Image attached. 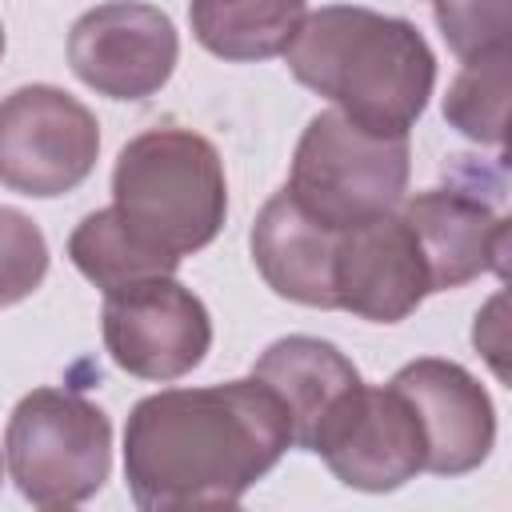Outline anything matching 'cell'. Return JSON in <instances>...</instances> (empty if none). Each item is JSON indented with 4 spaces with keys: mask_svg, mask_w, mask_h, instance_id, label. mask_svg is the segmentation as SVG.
Here are the masks:
<instances>
[{
    "mask_svg": "<svg viewBox=\"0 0 512 512\" xmlns=\"http://www.w3.org/2000/svg\"><path fill=\"white\" fill-rule=\"evenodd\" d=\"M292 448L284 404L256 376L160 388L124 424V480L144 512L232 508Z\"/></svg>",
    "mask_w": 512,
    "mask_h": 512,
    "instance_id": "6da1fadb",
    "label": "cell"
},
{
    "mask_svg": "<svg viewBox=\"0 0 512 512\" xmlns=\"http://www.w3.org/2000/svg\"><path fill=\"white\" fill-rule=\"evenodd\" d=\"M288 72L372 132H404L424 116L436 88V56L404 16L364 4L308 12L284 48Z\"/></svg>",
    "mask_w": 512,
    "mask_h": 512,
    "instance_id": "7a4b0ae2",
    "label": "cell"
},
{
    "mask_svg": "<svg viewBox=\"0 0 512 512\" xmlns=\"http://www.w3.org/2000/svg\"><path fill=\"white\" fill-rule=\"evenodd\" d=\"M112 208L144 244L172 260L208 248L228 216L216 144L176 124L132 136L112 168Z\"/></svg>",
    "mask_w": 512,
    "mask_h": 512,
    "instance_id": "3957f363",
    "label": "cell"
},
{
    "mask_svg": "<svg viewBox=\"0 0 512 512\" xmlns=\"http://www.w3.org/2000/svg\"><path fill=\"white\" fill-rule=\"evenodd\" d=\"M408 172L412 148L404 132H372L340 108H328L300 132L284 188L316 220L348 228L400 208Z\"/></svg>",
    "mask_w": 512,
    "mask_h": 512,
    "instance_id": "277c9868",
    "label": "cell"
},
{
    "mask_svg": "<svg viewBox=\"0 0 512 512\" xmlns=\"http://www.w3.org/2000/svg\"><path fill=\"white\" fill-rule=\"evenodd\" d=\"M4 464L36 508H76L112 472V420L80 392L32 388L8 416Z\"/></svg>",
    "mask_w": 512,
    "mask_h": 512,
    "instance_id": "5b68a950",
    "label": "cell"
},
{
    "mask_svg": "<svg viewBox=\"0 0 512 512\" xmlns=\"http://www.w3.org/2000/svg\"><path fill=\"white\" fill-rule=\"evenodd\" d=\"M100 156L96 116L56 84H24L0 100V184L52 200L80 188Z\"/></svg>",
    "mask_w": 512,
    "mask_h": 512,
    "instance_id": "8992f818",
    "label": "cell"
},
{
    "mask_svg": "<svg viewBox=\"0 0 512 512\" xmlns=\"http://www.w3.org/2000/svg\"><path fill=\"white\" fill-rule=\"evenodd\" d=\"M104 348L136 380H180L212 348V316L204 300L176 276H148L104 292Z\"/></svg>",
    "mask_w": 512,
    "mask_h": 512,
    "instance_id": "52a82bcc",
    "label": "cell"
},
{
    "mask_svg": "<svg viewBox=\"0 0 512 512\" xmlns=\"http://www.w3.org/2000/svg\"><path fill=\"white\" fill-rule=\"evenodd\" d=\"M328 472L356 492H396L424 472V432L412 404L388 384L348 388L320 420L312 448Z\"/></svg>",
    "mask_w": 512,
    "mask_h": 512,
    "instance_id": "ba28073f",
    "label": "cell"
},
{
    "mask_svg": "<svg viewBox=\"0 0 512 512\" xmlns=\"http://www.w3.org/2000/svg\"><path fill=\"white\" fill-rule=\"evenodd\" d=\"M180 56V36L168 12L144 0H108L88 8L68 32L72 72L108 100L156 96Z\"/></svg>",
    "mask_w": 512,
    "mask_h": 512,
    "instance_id": "9c48e42d",
    "label": "cell"
},
{
    "mask_svg": "<svg viewBox=\"0 0 512 512\" xmlns=\"http://www.w3.org/2000/svg\"><path fill=\"white\" fill-rule=\"evenodd\" d=\"M428 292V264L400 208L340 228L332 256L336 308L372 324H396L412 316Z\"/></svg>",
    "mask_w": 512,
    "mask_h": 512,
    "instance_id": "30bf717a",
    "label": "cell"
},
{
    "mask_svg": "<svg viewBox=\"0 0 512 512\" xmlns=\"http://www.w3.org/2000/svg\"><path fill=\"white\" fill-rule=\"evenodd\" d=\"M416 412L424 432V472H476L496 444V408L484 384L456 360L420 356L388 380Z\"/></svg>",
    "mask_w": 512,
    "mask_h": 512,
    "instance_id": "8fae6325",
    "label": "cell"
},
{
    "mask_svg": "<svg viewBox=\"0 0 512 512\" xmlns=\"http://www.w3.org/2000/svg\"><path fill=\"white\" fill-rule=\"evenodd\" d=\"M400 216L424 252L432 292L460 288L484 272L508 276L512 224L488 196H480V188L448 184L404 196Z\"/></svg>",
    "mask_w": 512,
    "mask_h": 512,
    "instance_id": "7c38bea8",
    "label": "cell"
},
{
    "mask_svg": "<svg viewBox=\"0 0 512 512\" xmlns=\"http://www.w3.org/2000/svg\"><path fill=\"white\" fill-rule=\"evenodd\" d=\"M340 228L304 212L288 188H280L252 224V260L264 284L304 308H336L332 300V256Z\"/></svg>",
    "mask_w": 512,
    "mask_h": 512,
    "instance_id": "4fadbf2b",
    "label": "cell"
},
{
    "mask_svg": "<svg viewBox=\"0 0 512 512\" xmlns=\"http://www.w3.org/2000/svg\"><path fill=\"white\" fill-rule=\"evenodd\" d=\"M252 376L276 392L292 424V448H304V452L312 448V436L320 420L332 412V404L360 384L356 364L332 340H320V336L272 340L252 364Z\"/></svg>",
    "mask_w": 512,
    "mask_h": 512,
    "instance_id": "5bb4252c",
    "label": "cell"
},
{
    "mask_svg": "<svg viewBox=\"0 0 512 512\" xmlns=\"http://www.w3.org/2000/svg\"><path fill=\"white\" fill-rule=\"evenodd\" d=\"M308 0H188L192 36L220 60L256 64L284 56Z\"/></svg>",
    "mask_w": 512,
    "mask_h": 512,
    "instance_id": "9a60e30c",
    "label": "cell"
},
{
    "mask_svg": "<svg viewBox=\"0 0 512 512\" xmlns=\"http://www.w3.org/2000/svg\"><path fill=\"white\" fill-rule=\"evenodd\" d=\"M68 256L80 268L84 280H92L100 292L148 280V276H172L180 268V260L156 252L152 244H144L120 216L116 208H96L88 212L72 236H68Z\"/></svg>",
    "mask_w": 512,
    "mask_h": 512,
    "instance_id": "2e32d148",
    "label": "cell"
},
{
    "mask_svg": "<svg viewBox=\"0 0 512 512\" xmlns=\"http://www.w3.org/2000/svg\"><path fill=\"white\" fill-rule=\"evenodd\" d=\"M508 96H512V48L476 56L460 64L456 80L444 96V120L488 148H504L508 140Z\"/></svg>",
    "mask_w": 512,
    "mask_h": 512,
    "instance_id": "e0dca14e",
    "label": "cell"
},
{
    "mask_svg": "<svg viewBox=\"0 0 512 512\" xmlns=\"http://www.w3.org/2000/svg\"><path fill=\"white\" fill-rule=\"evenodd\" d=\"M432 16L460 64L512 48V0H432Z\"/></svg>",
    "mask_w": 512,
    "mask_h": 512,
    "instance_id": "ac0fdd59",
    "label": "cell"
},
{
    "mask_svg": "<svg viewBox=\"0 0 512 512\" xmlns=\"http://www.w3.org/2000/svg\"><path fill=\"white\" fill-rule=\"evenodd\" d=\"M48 276V240L32 216L0 204V308L28 300Z\"/></svg>",
    "mask_w": 512,
    "mask_h": 512,
    "instance_id": "d6986e66",
    "label": "cell"
},
{
    "mask_svg": "<svg viewBox=\"0 0 512 512\" xmlns=\"http://www.w3.org/2000/svg\"><path fill=\"white\" fill-rule=\"evenodd\" d=\"M0 56H4V24H0Z\"/></svg>",
    "mask_w": 512,
    "mask_h": 512,
    "instance_id": "ffe728a7",
    "label": "cell"
},
{
    "mask_svg": "<svg viewBox=\"0 0 512 512\" xmlns=\"http://www.w3.org/2000/svg\"><path fill=\"white\" fill-rule=\"evenodd\" d=\"M0 472H4V460H0Z\"/></svg>",
    "mask_w": 512,
    "mask_h": 512,
    "instance_id": "44dd1931",
    "label": "cell"
}]
</instances>
